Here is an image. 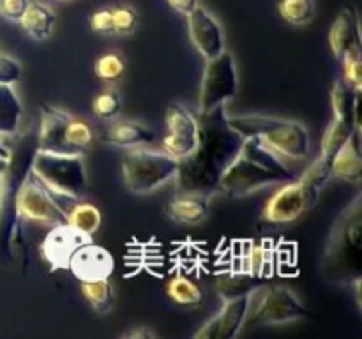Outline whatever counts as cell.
<instances>
[{"mask_svg": "<svg viewBox=\"0 0 362 339\" xmlns=\"http://www.w3.org/2000/svg\"><path fill=\"white\" fill-rule=\"evenodd\" d=\"M138 23V14L133 7H119L113 9V27L115 34L129 35L133 34Z\"/></svg>", "mask_w": 362, "mask_h": 339, "instance_id": "cell-34", "label": "cell"}, {"mask_svg": "<svg viewBox=\"0 0 362 339\" xmlns=\"http://www.w3.org/2000/svg\"><path fill=\"white\" fill-rule=\"evenodd\" d=\"M166 127L168 134L163 140V148L170 155L182 159L194 150L198 141V119L186 106L170 105L166 112Z\"/></svg>", "mask_w": 362, "mask_h": 339, "instance_id": "cell-12", "label": "cell"}, {"mask_svg": "<svg viewBox=\"0 0 362 339\" xmlns=\"http://www.w3.org/2000/svg\"><path fill=\"white\" fill-rule=\"evenodd\" d=\"M122 112V99L120 94L113 88L101 92L98 97L94 99V113L103 120H112L120 115Z\"/></svg>", "mask_w": 362, "mask_h": 339, "instance_id": "cell-32", "label": "cell"}, {"mask_svg": "<svg viewBox=\"0 0 362 339\" xmlns=\"http://www.w3.org/2000/svg\"><path fill=\"white\" fill-rule=\"evenodd\" d=\"M258 279L253 278L247 272H243V274H226L223 278H219L218 290L221 293L223 299H232V297L239 295H247L253 288L258 286Z\"/></svg>", "mask_w": 362, "mask_h": 339, "instance_id": "cell-30", "label": "cell"}, {"mask_svg": "<svg viewBox=\"0 0 362 339\" xmlns=\"http://www.w3.org/2000/svg\"><path fill=\"white\" fill-rule=\"evenodd\" d=\"M23 106L13 85H0V134L13 136L20 129Z\"/></svg>", "mask_w": 362, "mask_h": 339, "instance_id": "cell-24", "label": "cell"}, {"mask_svg": "<svg viewBox=\"0 0 362 339\" xmlns=\"http://www.w3.org/2000/svg\"><path fill=\"white\" fill-rule=\"evenodd\" d=\"M81 292L98 314H108L115 306V290L110 279L81 281Z\"/></svg>", "mask_w": 362, "mask_h": 339, "instance_id": "cell-25", "label": "cell"}, {"mask_svg": "<svg viewBox=\"0 0 362 339\" xmlns=\"http://www.w3.org/2000/svg\"><path fill=\"white\" fill-rule=\"evenodd\" d=\"M296 179L293 170H290L274 150L258 138H246L237 157L223 173L218 193L230 198H244L262 187Z\"/></svg>", "mask_w": 362, "mask_h": 339, "instance_id": "cell-2", "label": "cell"}, {"mask_svg": "<svg viewBox=\"0 0 362 339\" xmlns=\"http://www.w3.org/2000/svg\"><path fill=\"white\" fill-rule=\"evenodd\" d=\"M247 314V295L225 300L223 309L194 334L197 339H233L240 334Z\"/></svg>", "mask_w": 362, "mask_h": 339, "instance_id": "cell-16", "label": "cell"}, {"mask_svg": "<svg viewBox=\"0 0 362 339\" xmlns=\"http://www.w3.org/2000/svg\"><path fill=\"white\" fill-rule=\"evenodd\" d=\"M66 138L69 147L73 148L76 154H83L88 147L94 141V134H92V127L88 126L85 120L76 119V117H71L69 124H67L66 129Z\"/></svg>", "mask_w": 362, "mask_h": 339, "instance_id": "cell-31", "label": "cell"}, {"mask_svg": "<svg viewBox=\"0 0 362 339\" xmlns=\"http://www.w3.org/2000/svg\"><path fill=\"white\" fill-rule=\"evenodd\" d=\"M92 30L103 35L115 34V27H113V9H99L92 14L90 18Z\"/></svg>", "mask_w": 362, "mask_h": 339, "instance_id": "cell-38", "label": "cell"}, {"mask_svg": "<svg viewBox=\"0 0 362 339\" xmlns=\"http://www.w3.org/2000/svg\"><path fill=\"white\" fill-rule=\"evenodd\" d=\"M67 225H71L73 228L80 230L85 235H94L95 232L101 226V210L95 207L94 203H81V201H76L73 207L67 212Z\"/></svg>", "mask_w": 362, "mask_h": 339, "instance_id": "cell-27", "label": "cell"}, {"mask_svg": "<svg viewBox=\"0 0 362 339\" xmlns=\"http://www.w3.org/2000/svg\"><path fill=\"white\" fill-rule=\"evenodd\" d=\"M168 4L177 11V13L187 16V14H191L198 6H200V0H168Z\"/></svg>", "mask_w": 362, "mask_h": 339, "instance_id": "cell-39", "label": "cell"}, {"mask_svg": "<svg viewBox=\"0 0 362 339\" xmlns=\"http://www.w3.org/2000/svg\"><path fill=\"white\" fill-rule=\"evenodd\" d=\"M198 141L194 150L179 159L177 193H218L219 180L243 148L246 138L228 122L226 105L198 113Z\"/></svg>", "mask_w": 362, "mask_h": 339, "instance_id": "cell-1", "label": "cell"}, {"mask_svg": "<svg viewBox=\"0 0 362 339\" xmlns=\"http://www.w3.org/2000/svg\"><path fill=\"white\" fill-rule=\"evenodd\" d=\"M90 240V235H85L67 222L52 226L41 244L42 258L48 261L53 270H69V261L74 251Z\"/></svg>", "mask_w": 362, "mask_h": 339, "instance_id": "cell-13", "label": "cell"}, {"mask_svg": "<svg viewBox=\"0 0 362 339\" xmlns=\"http://www.w3.org/2000/svg\"><path fill=\"white\" fill-rule=\"evenodd\" d=\"M359 92L345 80H336L332 85L331 101L334 119L359 122Z\"/></svg>", "mask_w": 362, "mask_h": 339, "instance_id": "cell-22", "label": "cell"}, {"mask_svg": "<svg viewBox=\"0 0 362 339\" xmlns=\"http://www.w3.org/2000/svg\"><path fill=\"white\" fill-rule=\"evenodd\" d=\"M126 66L124 60L120 59L117 53H106L95 64V74L101 78L103 81H117L122 78Z\"/></svg>", "mask_w": 362, "mask_h": 339, "instance_id": "cell-33", "label": "cell"}, {"mask_svg": "<svg viewBox=\"0 0 362 339\" xmlns=\"http://www.w3.org/2000/svg\"><path fill=\"white\" fill-rule=\"evenodd\" d=\"M237 88H239V76H237L235 59L225 49L221 55L207 60L204 80H202L198 113H207L218 106L226 105L237 95Z\"/></svg>", "mask_w": 362, "mask_h": 339, "instance_id": "cell-10", "label": "cell"}, {"mask_svg": "<svg viewBox=\"0 0 362 339\" xmlns=\"http://www.w3.org/2000/svg\"><path fill=\"white\" fill-rule=\"evenodd\" d=\"M55 21V13L48 6H45L41 2H30V6H28L27 13L21 18L20 23L32 39H35V41H46L52 35Z\"/></svg>", "mask_w": 362, "mask_h": 339, "instance_id": "cell-23", "label": "cell"}, {"mask_svg": "<svg viewBox=\"0 0 362 339\" xmlns=\"http://www.w3.org/2000/svg\"><path fill=\"white\" fill-rule=\"evenodd\" d=\"M21 80V64L0 53V85H14Z\"/></svg>", "mask_w": 362, "mask_h": 339, "instance_id": "cell-36", "label": "cell"}, {"mask_svg": "<svg viewBox=\"0 0 362 339\" xmlns=\"http://www.w3.org/2000/svg\"><path fill=\"white\" fill-rule=\"evenodd\" d=\"M362 148H361V126L354 131L345 145L332 157L331 175L346 180L350 184H361L362 180Z\"/></svg>", "mask_w": 362, "mask_h": 339, "instance_id": "cell-20", "label": "cell"}, {"mask_svg": "<svg viewBox=\"0 0 362 339\" xmlns=\"http://www.w3.org/2000/svg\"><path fill=\"white\" fill-rule=\"evenodd\" d=\"M32 173L53 193L76 200L87 193L83 154H48L37 150L32 162Z\"/></svg>", "mask_w": 362, "mask_h": 339, "instance_id": "cell-8", "label": "cell"}, {"mask_svg": "<svg viewBox=\"0 0 362 339\" xmlns=\"http://www.w3.org/2000/svg\"><path fill=\"white\" fill-rule=\"evenodd\" d=\"M37 154V133L28 129L11 148L9 162L0 175V261H13V246L18 232L16 198L32 172Z\"/></svg>", "mask_w": 362, "mask_h": 339, "instance_id": "cell-4", "label": "cell"}, {"mask_svg": "<svg viewBox=\"0 0 362 339\" xmlns=\"http://www.w3.org/2000/svg\"><path fill=\"white\" fill-rule=\"evenodd\" d=\"M345 64V81L352 85L354 88L361 90L362 87V62H361V49L350 52L349 55L343 56Z\"/></svg>", "mask_w": 362, "mask_h": 339, "instance_id": "cell-35", "label": "cell"}, {"mask_svg": "<svg viewBox=\"0 0 362 339\" xmlns=\"http://www.w3.org/2000/svg\"><path fill=\"white\" fill-rule=\"evenodd\" d=\"M9 155H11V148L6 147L4 143H0V175H2L4 170L7 168V162H9Z\"/></svg>", "mask_w": 362, "mask_h": 339, "instance_id": "cell-41", "label": "cell"}, {"mask_svg": "<svg viewBox=\"0 0 362 339\" xmlns=\"http://www.w3.org/2000/svg\"><path fill=\"white\" fill-rule=\"evenodd\" d=\"M308 316V307L286 286L258 285L247 293V314L244 325H285Z\"/></svg>", "mask_w": 362, "mask_h": 339, "instance_id": "cell-6", "label": "cell"}, {"mask_svg": "<svg viewBox=\"0 0 362 339\" xmlns=\"http://www.w3.org/2000/svg\"><path fill=\"white\" fill-rule=\"evenodd\" d=\"M113 268H115V260H113L112 253L92 240L78 247L69 261V270L80 282L110 279Z\"/></svg>", "mask_w": 362, "mask_h": 339, "instance_id": "cell-15", "label": "cell"}, {"mask_svg": "<svg viewBox=\"0 0 362 339\" xmlns=\"http://www.w3.org/2000/svg\"><path fill=\"white\" fill-rule=\"evenodd\" d=\"M279 14L290 25H306L315 16V0H279Z\"/></svg>", "mask_w": 362, "mask_h": 339, "instance_id": "cell-29", "label": "cell"}, {"mask_svg": "<svg viewBox=\"0 0 362 339\" xmlns=\"http://www.w3.org/2000/svg\"><path fill=\"white\" fill-rule=\"evenodd\" d=\"M187 27L194 48L207 60L221 55L226 49L221 23L205 7L198 6L193 13L187 14Z\"/></svg>", "mask_w": 362, "mask_h": 339, "instance_id": "cell-14", "label": "cell"}, {"mask_svg": "<svg viewBox=\"0 0 362 339\" xmlns=\"http://www.w3.org/2000/svg\"><path fill=\"white\" fill-rule=\"evenodd\" d=\"M30 0H0V14L6 20L20 23L21 18L27 13Z\"/></svg>", "mask_w": 362, "mask_h": 339, "instance_id": "cell-37", "label": "cell"}, {"mask_svg": "<svg viewBox=\"0 0 362 339\" xmlns=\"http://www.w3.org/2000/svg\"><path fill=\"white\" fill-rule=\"evenodd\" d=\"M64 2H66V0H64Z\"/></svg>", "mask_w": 362, "mask_h": 339, "instance_id": "cell-42", "label": "cell"}, {"mask_svg": "<svg viewBox=\"0 0 362 339\" xmlns=\"http://www.w3.org/2000/svg\"><path fill=\"white\" fill-rule=\"evenodd\" d=\"M154 138V133L145 124L134 122V120L115 122L108 129V134H106L108 143L120 148H134L145 143H152Z\"/></svg>", "mask_w": 362, "mask_h": 339, "instance_id": "cell-21", "label": "cell"}, {"mask_svg": "<svg viewBox=\"0 0 362 339\" xmlns=\"http://www.w3.org/2000/svg\"><path fill=\"white\" fill-rule=\"evenodd\" d=\"M16 210L20 219H28V221L41 222V225L57 226L67 222L66 214L60 210L59 205L53 201L45 186L32 172L18 193Z\"/></svg>", "mask_w": 362, "mask_h": 339, "instance_id": "cell-11", "label": "cell"}, {"mask_svg": "<svg viewBox=\"0 0 362 339\" xmlns=\"http://www.w3.org/2000/svg\"><path fill=\"white\" fill-rule=\"evenodd\" d=\"M361 124L350 122V120H341L334 119L329 124L327 131L324 134V140H322V157L329 159L332 162V157L336 155V152L343 147V145L349 141V138L352 136L354 131L359 127Z\"/></svg>", "mask_w": 362, "mask_h": 339, "instance_id": "cell-26", "label": "cell"}, {"mask_svg": "<svg viewBox=\"0 0 362 339\" xmlns=\"http://www.w3.org/2000/svg\"><path fill=\"white\" fill-rule=\"evenodd\" d=\"M122 338L126 339H152V338H158V334H156L154 331H151L148 327H138V328H131L129 332H126V334H122Z\"/></svg>", "mask_w": 362, "mask_h": 339, "instance_id": "cell-40", "label": "cell"}, {"mask_svg": "<svg viewBox=\"0 0 362 339\" xmlns=\"http://www.w3.org/2000/svg\"><path fill=\"white\" fill-rule=\"evenodd\" d=\"M211 212V196L200 193H177L166 205V214L179 225L194 226L204 222Z\"/></svg>", "mask_w": 362, "mask_h": 339, "instance_id": "cell-19", "label": "cell"}, {"mask_svg": "<svg viewBox=\"0 0 362 339\" xmlns=\"http://www.w3.org/2000/svg\"><path fill=\"white\" fill-rule=\"evenodd\" d=\"M228 122L244 138H258L276 154L292 159H304L310 154V131L304 124L296 120L250 113V115L228 117Z\"/></svg>", "mask_w": 362, "mask_h": 339, "instance_id": "cell-5", "label": "cell"}, {"mask_svg": "<svg viewBox=\"0 0 362 339\" xmlns=\"http://www.w3.org/2000/svg\"><path fill=\"white\" fill-rule=\"evenodd\" d=\"M320 187L311 184L303 175L296 180L285 182L281 189L274 193V196L267 201L264 208V221L272 225H286L293 222L310 212L317 205L320 196Z\"/></svg>", "mask_w": 362, "mask_h": 339, "instance_id": "cell-9", "label": "cell"}, {"mask_svg": "<svg viewBox=\"0 0 362 339\" xmlns=\"http://www.w3.org/2000/svg\"><path fill=\"white\" fill-rule=\"evenodd\" d=\"M166 293L179 306H197V304L202 302V297H204L197 282L184 278V275L173 278L166 286Z\"/></svg>", "mask_w": 362, "mask_h": 339, "instance_id": "cell-28", "label": "cell"}, {"mask_svg": "<svg viewBox=\"0 0 362 339\" xmlns=\"http://www.w3.org/2000/svg\"><path fill=\"white\" fill-rule=\"evenodd\" d=\"M329 44L336 59L339 60H343V56L350 52L361 49V27L356 7H343L329 32Z\"/></svg>", "mask_w": 362, "mask_h": 339, "instance_id": "cell-18", "label": "cell"}, {"mask_svg": "<svg viewBox=\"0 0 362 339\" xmlns=\"http://www.w3.org/2000/svg\"><path fill=\"white\" fill-rule=\"evenodd\" d=\"M179 159L166 150L152 148H131L122 161L126 186L134 194H148L175 179Z\"/></svg>", "mask_w": 362, "mask_h": 339, "instance_id": "cell-7", "label": "cell"}, {"mask_svg": "<svg viewBox=\"0 0 362 339\" xmlns=\"http://www.w3.org/2000/svg\"><path fill=\"white\" fill-rule=\"evenodd\" d=\"M71 113L49 105H41V126L37 133V150L48 154H76L66 138Z\"/></svg>", "mask_w": 362, "mask_h": 339, "instance_id": "cell-17", "label": "cell"}, {"mask_svg": "<svg viewBox=\"0 0 362 339\" xmlns=\"http://www.w3.org/2000/svg\"><path fill=\"white\" fill-rule=\"evenodd\" d=\"M362 196L339 214L325 244L322 272L332 282L361 281L362 274Z\"/></svg>", "mask_w": 362, "mask_h": 339, "instance_id": "cell-3", "label": "cell"}]
</instances>
